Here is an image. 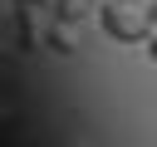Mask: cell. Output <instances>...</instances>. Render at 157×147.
I'll list each match as a JSON object with an SVG mask.
<instances>
[{
    "mask_svg": "<svg viewBox=\"0 0 157 147\" xmlns=\"http://www.w3.org/2000/svg\"><path fill=\"white\" fill-rule=\"evenodd\" d=\"M88 15V0H54L49 5V20H59V24H78Z\"/></svg>",
    "mask_w": 157,
    "mask_h": 147,
    "instance_id": "3",
    "label": "cell"
},
{
    "mask_svg": "<svg viewBox=\"0 0 157 147\" xmlns=\"http://www.w3.org/2000/svg\"><path fill=\"white\" fill-rule=\"evenodd\" d=\"M142 15H147V24L157 29V0H142Z\"/></svg>",
    "mask_w": 157,
    "mask_h": 147,
    "instance_id": "4",
    "label": "cell"
},
{
    "mask_svg": "<svg viewBox=\"0 0 157 147\" xmlns=\"http://www.w3.org/2000/svg\"><path fill=\"white\" fill-rule=\"evenodd\" d=\"M44 44H49V54L69 59V54H74V24H59V20H49V24H44Z\"/></svg>",
    "mask_w": 157,
    "mask_h": 147,
    "instance_id": "2",
    "label": "cell"
},
{
    "mask_svg": "<svg viewBox=\"0 0 157 147\" xmlns=\"http://www.w3.org/2000/svg\"><path fill=\"white\" fill-rule=\"evenodd\" d=\"M142 49H147V59H152V64H157V29H152V39H147V44H142Z\"/></svg>",
    "mask_w": 157,
    "mask_h": 147,
    "instance_id": "5",
    "label": "cell"
},
{
    "mask_svg": "<svg viewBox=\"0 0 157 147\" xmlns=\"http://www.w3.org/2000/svg\"><path fill=\"white\" fill-rule=\"evenodd\" d=\"M15 5H39V0H15Z\"/></svg>",
    "mask_w": 157,
    "mask_h": 147,
    "instance_id": "6",
    "label": "cell"
},
{
    "mask_svg": "<svg viewBox=\"0 0 157 147\" xmlns=\"http://www.w3.org/2000/svg\"><path fill=\"white\" fill-rule=\"evenodd\" d=\"M93 15H98V29L113 44H147L152 39V24H147L142 5H132V0H98Z\"/></svg>",
    "mask_w": 157,
    "mask_h": 147,
    "instance_id": "1",
    "label": "cell"
}]
</instances>
